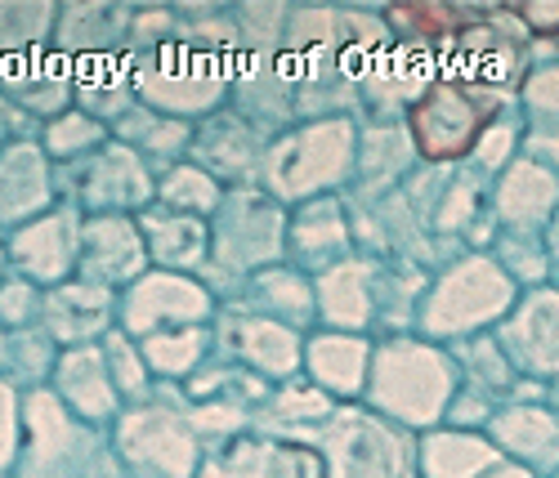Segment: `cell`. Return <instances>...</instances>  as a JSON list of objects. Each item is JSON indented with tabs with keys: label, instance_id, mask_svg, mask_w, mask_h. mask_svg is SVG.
<instances>
[{
	"label": "cell",
	"instance_id": "cell-2",
	"mask_svg": "<svg viewBox=\"0 0 559 478\" xmlns=\"http://www.w3.org/2000/svg\"><path fill=\"white\" fill-rule=\"evenodd\" d=\"M484 478H533L528 469H515V465H492V474H484Z\"/></svg>",
	"mask_w": 559,
	"mask_h": 478
},
{
	"label": "cell",
	"instance_id": "cell-1",
	"mask_svg": "<svg viewBox=\"0 0 559 478\" xmlns=\"http://www.w3.org/2000/svg\"><path fill=\"white\" fill-rule=\"evenodd\" d=\"M492 465H497V452L488 443H471V439H456V434L435 439L421 456L426 478H484Z\"/></svg>",
	"mask_w": 559,
	"mask_h": 478
}]
</instances>
